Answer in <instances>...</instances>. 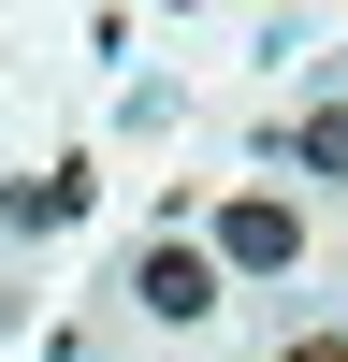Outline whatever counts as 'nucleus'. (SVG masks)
<instances>
[{"mask_svg": "<svg viewBox=\"0 0 348 362\" xmlns=\"http://www.w3.org/2000/svg\"><path fill=\"white\" fill-rule=\"evenodd\" d=\"M131 305H145V319H203V305H218V261L160 232V247H145V276H131Z\"/></svg>", "mask_w": 348, "mask_h": 362, "instance_id": "f257e3e1", "label": "nucleus"}, {"mask_svg": "<svg viewBox=\"0 0 348 362\" xmlns=\"http://www.w3.org/2000/svg\"><path fill=\"white\" fill-rule=\"evenodd\" d=\"M290 247H305V232H290V203H232V218H218V261H232V276H276Z\"/></svg>", "mask_w": 348, "mask_h": 362, "instance_id": "f03ea898", "label": "nucleus"}, {"mask_svg": "<svg viewBox=\"0 0 348 362\" xmlns=\"http://www.w3.org/2000/svg\"><path fill=\"white\" fill-rule=\"evenodd\" d=\"M0 218H15V232H73V218H87V174H15Z\"/></svg>", "mask_w": 348, "mask_h": 362, "instance_id": "7ed1b4c3", "label": "nucleus"}, {"mask_svg": "<svg viewBox=\"0 0 348 362\" xmlns=\"http://www.w3.org/2000/svg\"><path fill=\"white\" fill-rule=\"evenodd\" d=\"M290 160H305V174H334V189H348V102H334V116H305V131H290Z\"/></svg>", "mask_w": 348, "mask_h": 362, "instance_id": "20e7f679", "label": "nucleus"}, {"mask_svg": "<svg viewBox=\"0 0 348 362\" xmlns=\"http://www.w3.org/2000/svg\"><path fill=\"white\" fill-rule=\"evenodd\" d=\"M276 362H348V348H334V334H305V348H276Z\"/></svg>", "mask_w": 348, "mask_h": 362, "instance_id": "39448f33", "label": "nucleus"}, {"mask_svg": "<svg viewBox=\"0 0 348 362\" xmlns=\"http://www.w3.org/2000/svg\"><path fill=\"white\" fill-rule=\"evenodd\" d=\"M0 334H15V305H0Z\"/></svg>", "mask_w": 348, "mask_h": 362, "instance_id": "423d86ee", "label": "nucleus"}]
</instances>
